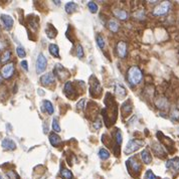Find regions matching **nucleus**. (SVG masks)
<instances>
[{
	"mask_svg": "<svg viewBox=\"0 0 179 179\" xmlns=\"http://www.w3.org/2000/svg\"><path fill=\"white\" fill-rule=\"evenodd\" d=\"M143 74L138 66H132L128 70V82L131 86H137L142 81Z\"/></svg>",
	"mask_w": 179,
	"mask_h": 179,
	"instance_id": "f257e3e1",
	"label": "nucleus"
},
{
	"mask_svg": "<svg viewBox=\"0 0 179 179\" xmlns=\"http://www.w3.org/2000/svg\"><path fill=\"white\" fill-rule=\"evenodd\" d=\"M170 7H171V4L169 1H163L161 2L159 5H157L153 9V15L154 16H163L168 13V11L170 10Z\"/></svg>",
	"mask_w": 179,
	"mask_h": 179,
	"instance_id": "f03ea898",
	"label": "nucleus"
},
{
	"mask_svg": "<svg viewBox=\"0 0 179 179\" xmlns=\"http://www.w3.org/2000/svg\"><path fill=\"white\" fill-rule=\"evenodd\" d=\"M127 165H128V168H129V171H131L133 173H135L136 175H139V173L141 171V168L142 166L139 163V161L137 160V158L134 157H131L130 159H128L127 161ZM132 173V174H133Z\"/></svg>",
	"mask_w": 179,
	"mask_h": 179,
	"instance_id": "7ed1b4c3",
	"label": "nucleus"
},
{
	"mask_svg": "<svg viewBox=\"0 0 179 179\" xmlns=\"http://www.w3.org/2000/svg\"><path fill=\"white\" fill-rule=\"evenodd\" d=\"M144 145V142L141 140H130L127 144L126 149H125V153L126 154H131L133 152H135L136 150H138Z\"/></svg>",
	"mask_w": 179,
	"mask_h": 179,
	"instance_id": "20e7f679",
	"label": "nucleus"
},
{
	"mask_svg": "<svg viewBox=\"0 0 179 179\" xmlns=\"http://www.w3.org/2000/svg\"><path fill=\"white\" fill-rule=\"evenodd\" d=\"M90 91L91 94L94 96V97H97L101 93V86H100V83L97 78H95V76H91L90 78Z\"/></svg>",
	"mask_w": 179,
	"mask_h": 179,
	"instance_id": "39448f33",
	"label": "nucleus"
},
{
	"mask_svg": "<svg viewBox=\"0 0 179 179\" xmlns=\"http://www.w3.org/2000/svg\"><path fill=\"white\" fill-rule=\"evenodd\" d=\"M47 60L45 59V56H43V53H39L36 60V73L37 74L43 73L45 69H47Z\"/></svg>",
	"mask_w": 179,
	"mask_h": 179,
	"instance_id": "423d86ee",
	"label": "nucleus"
},
{
	"mask_svg": "<svg viewBox=\"0 0 179 179\" xmlns=\"http://www.w3.org/2000/svg\"><path fill=\"white\" fill-rule=\"evenodd\" d=\"M13 72H14V65L12 62L7 64L2 68V77L4 78H11Z\"/></svg>",
	"mask_w": 179,
	"mask_h": 179,
	"instance_id": "0eeeda50",
	"label": "nucleus"
},
{
	"mask_svg": "<svg viewBox=\"0 0 179 179\" xmlns=\"http://www.w3.org/2000/svg\"><path fill=\"white\" fill-rule=\"evenodd\" d=\"M166 168L172 170L173 172H178L179 171V158H173L166 162Z\"/></svg>",
	"mask_w": 179,
	"mask_h": 179,
	"instance_id": "6e6552de",
	"label": "nucleus"
},
{
	"mask_svg": "<svg viewBox=\"0 0 179 179\" xmlns=\"http://www.w3.org/2000/svg\"><path fill=\"white\" fill-rule=\"evenodd\" d=\"M0 18H1L6 29H8V30L11 29L12 26H13V23H14L13 18H12L10 15H7V14H1L0 15Z\"/></svg>",
	"mask_w": 179,
	"mask_h": 179,
	"instance_id": "1a4fd4ad",
	"label": "nucleus"
},
{
	"mask_svg": "<svg viewBox=\"0 0 179 179\" xmlns=\"http://www.w3.org/2000/svg\"><path fill=\"white\" fill-rule=\"evenodd\" d=\"M40 83L43 84V86H49L55 83V77H53L52 73H47L43 74V77L40 78Z\"/></svg>",
	"mask_w": 179,
	"mask_h": 179,
	"instance_id": "9d476101",
	"label": "nucleus"
},
{
	"mask_svg": "<svg viewBox=\"0 0 179 179\" xmlns=\"http://www.w3.org/2000/svg\"><path fill=\"white\" fill-rule=\"evenodd\" d=\"M152 150H153L154 154H155V155L157 157H159V158H163L166 155V152H165L164 148L162 147L159 143H153L152 144Z\"/></svg>",
	"mask_w": 179,
	"mask_h": 179,
	"instance_id": "9b49d317",
	"label": "nucleus"
},
{
	"mask_svg": "<svg viewBox=\"0 0 179 179\" xmlns=\"http://www.w3.org/2000/svg\"><path fill=\"white\" fill-rule=\"evenodd\" d=\"M117 53L120 57H125L127 55V44L124 41H120L117 44Z\"/></svg>",
	"mask_w": 179,
	"mask_h": 179,
	"instance_id": "f8f14e48",
	"label": "nucleus"
},
{
	"mask_svg": "<svg viewBox=\"0 0 179 179\" xmlns=\"http://www.w3.org/2000/svg\"><path fill=\"white\" fill-rule=\"evenodd\" d=\"M2 147L5 150H15L16 149V144L14 143L13 140L5 138L2 141Z\"/></svg>",
	"mask_w": 179,
	"mask_h": 179,
	"instance_id": "ddd939ff",
	"label": "nucleus"
},
{
	"mask_svg": "<svg viewBox=\"0 0 179 179\" xmlns=\"http://www.w3.org/2000/svg\"><path fill=\"white\" fill-rule=\"evenodd\" d=\"M155 104H156V106H157L158 109H160V110H166V109L168 108V106H169L167 99H165V98H163V97L157 99Z\"/></svg>",
	"mask_w": 179,
	"mask_h": 179,
	"instance_id": "4468645a",
	"label": "nucleus"
},
{
	"mask_svg": "<svg viewBox=\"0 0 179 179\" xmlns=\"http://www.w3.org/2000/svg\"><path fill=\"white\" fill-rule=\"evenodd\" d=\"M141 159L144 162L145 164H150L152 162V156L151 154H150L149 150H143L142 152H141Z\"/></svg>",
	"mask_w": 179,
	"mask_h": 179,
	"instance_id": "2eb2a0df",
	"label": "nucleus"
},
{
	"mask_svg": "<svg viewBox=\"0 0 179 179\" xmlns=\"http://www.w3.org/2000/svg\"><path fill=\"white\" fill-rule=\"evenodd\" d=\"M49 142H51V144L53 147H57L61 143V140L56 133H51V134L49 135Z\"/></svg>",
	"mask_w": 179,
	"mask_h": 179,
	"instance_id": "dca6fc26",
	"label": "nucleus"
},
{
	"mask_svg": "<svg viewBox=\"0 0 179 179\" xmlns=\"http://www.w3.org/2000/svg\"><path fill=\"white\" fill-rule=\"evenodd\" d=\"M65 12L68 14H72V13H74V11H77L78 4L76 2H69V3L65 4Z\"/></svg>",
	"mask_w": 179,
	"mask_h": 179,
	"instance_id": "f3484780",
	"label": "nucleus"
},
{
	"mask_svg": "<svg viewBox=\"0 0 179 179\" xmlns=\"http://www.w3.org/2000/svg\"><path fill=\"white\" fill-rule=\"evenodd\" d=\"M43 111H47V113L49 114V115H51L53 112H55V109H53V106H52V104L47 101V100H44L43 103Z\"/></svg>",
	"mask_w": 179,
	"mask_h": 179,
	"instance_id": "a211bd4d",
	"label": "nucleus"
},
{
	"mask_svg": "<svg viewBox=\"0 0 179 179\" xmlns=\"http://www.w3.org/2000/svg\"><path fill=\"white\" fill-rule=\"evenodd\" d=\"M48 51H49V52L51 53V55L53 56H56V57H60V48H59V47H57L56 44H55V43H51L48 45Z\"/></svg>",
	"mask_w": 179,
	"mask_h": 179,
	"instance_id": "6ab92c4d",
	"label": "nucleus"
},
{
	"mask_svg": "<svg viewBox=\"0 0 179 179\" xmlns=\"http://www.w3.org/2000/svg\"><path fill=\"white\" fill-rule=\"evenodd\" d=\"M115 94L120 96V97H125V96L127 95V92L123 86L117 84V85H115Z\"/></svg>",
	"mask_w": 179,
	"mask_h": 179,
	"instance_id": "aec40b11",
	"label": "nucleus"
},
{
	"mask_svg": "<svg viewBox=\"0 0 179 179\" xmlns=\"http://www.w3.org/2000/svg\"><path fill=\"white\" fill-rule=\"evenodd\" d=\"M114 14L116 15V17H118L120 20H126L128 18V14L125 10L116 9V10H114Z\"/></svg>",
	"mask_w": 179,
	"mask_h": 179,
	"instance_id": "412c9836",
	"label": "nucleus"
},
{
	"mask_svg": "<svg viewBox=\"0 0 179 179\" xmlns=\"http://www.w3.org/2000/svg\"><path fill=\"white\" fill-rule=\"evenodd\" d=\"M45 32H47V36L49 37V38H55L56 35V33H57L56 29L51 25V24H49L48 28H47Z\"/></svg>",
	"mask_w": 179,
	"mask_h": 179,
	"instance_id": "4be33fe9",
	"label": "nucleus"
},
{
	"mask_svg": "<svg viewBox=\"0 0 179 179\" xmlns=\"http://www.w3.org/2000/svg\"><path fill=\"white\" fill-rule=\"evenodd\" d=\"M64 92L66 96H69L74 94V87H73V84L70 82H68L65 85V88H64Z\"/></svg>",
	"mask_w": 179,
	"mask_h": 179,
	"instance_id": "5701e85b",
	"label": "nucleus"
},
{
	"mask_svg": "<svg viewBox=\"0 0 179 179\" xmlns=\"http://www.w3.org/2000/svg\"><path fill=\"white\" fill-rule=\"evenodd\" d=\"M108 26H109V29L111 31H113V32H117L119 30V24L118 22L116 21V20L114 19H112L109 21V23H108Z\"/></svg>",
	"mask_w": 179,
	"mask_h": 179,
	"instance_id": "b1692460",
	"label": "nucleus"
},
{
	"mask_svg": "<svg viewBox=\"0 0 179 179\" xmlns=\"http://www.w3.org/2000/svg\"><path fill=\"white\" fill-rule=\"evenodd\" d=\"M122 109H123V112L126 115L128 114H130L131 113V111H132V106H131V102H130V100H128L127 102H125L123 104V106H122Z\"/></svg>",
	"mask_w": 179,
	"mask_h": 179,
	"instance_id": "393cba45",
	"label": "nucleus"
},
{
	"mask_svg": "<svg viewBox=\"0 0 179 179\" xmlns=\"http://www.w3.org/2000/svg\"><path fill=\"white\" fill-rule=\"evenodd\" d=\"M60 174L65 179H73V173L66 168H62L60 171Z\"/></svg>",
	"mask_w": 179,
	"mask_h": 179,
	"instance_id": "a878e982",
	"label": "nucleus"
},
{
	"mask_svg": "<svg viewBox=\"0 0 179 179\" xmlns=\"http://www.w3.org/2000/svg\"><path fill=\"white\" fill-rule=\"evenodd\" d=\"M99 156L101 157V159L106 160V159H108V158L110 157V153H109V151H108L107 149L102 148V149H100V151H99Z\"/></svg>",
	"mask_w": 179,
	"mask_h": 179,
	"instance_id": "bb28decb",
	"label": "nucleus"
},
{
	"mask_svg": "<svg viewBox=\"0 0 179 179\" xmlns=\"http://www.w3.org/2000/svg\"><path fill=\"white\" fill-rule=\"evenodd\" d=\"M115 140H116V143H117V146H120V145L122 144L123 137H122V133H121L119 129L117 130V132L115 133Z\"/></svg>",
	"mask_w": 179,
	"mask_h": 179,
	"instance_id": "cd10ccee",
	"label": "nucleus"
},
{
	"mask_svg": "<svg viewBox=\"0 0 179 179\" xmlns=\"http://www.w3.org/2000/svg\"><path fill=\"white\" fill-rule=\"evenodd\" d=\"M96 40H97V43L99 45L100 48H104L105 47V40H104L103 36L101 34H97V37H96Z\"/></svg>",
	"mask_w": 179,
	"mask_h": 179,
	"instance_id": "c85d7f7f",
	"label": "nucleus"
},
{
	"mask_svg": "<svg viewBox=\"0 0 179 179\" xmlns=\"http://www.w3.org/2000/svg\"><path fill=\"white\" fill-rule=\"evenodd\" d=\"M170 117L173 121H179V110L177 108H174L171 111V114H170Z\"/></svg>",
	"mask_w": 179,
	"mask_h": 179,
	"instance_id": "c756f323",
	"label": "nucleus"
},
{
	"mask_svg": "<svg viewBox=\"0 0 179 179\" xmlns=\"http://www.w3.org/2000/svg\"><path fill=\"white\" fill-rule=\"evenodd\" d=\"M88 7H89V9L92 13H96V12L98 11V5L94 1H90L88 3Z\"/></svg>",
	"mask_w": 179,
	"mask_h": 179,
	"instance_id": "7c9ffc66",
	"label": "nucleus"
},
{
	"mask_svg": "<svg viewBox=\"0 0 179 179\" xmlns=\"http://www.w3.org/2000/svg\"><path fill=\"white\" fill-rule=\"evenodd\" d=\"M52 129H53V131H56V132H60V131L59 121H57L56 118H53V120H52Z\"/></svg>",
	"mask_w": 179,
	"mask_h": 179,
	"instance_id": "2f4dec72",
	"label": "nucleus"
},
{
	"mask_svg": "<svg viewBox=\"0 0 179 179\" xmlns=\"http://www.w3.org/2000/svg\"><path fill=\"white\" fill-rule=\"evenodd\" d=\"M16 52H17V56L19 57H24L26 56V52H25V49H24L22 47H18L16 48Z\"/></svg>",
	"mask_w": 179,
	"mask_h": 179,
	"instance_id": "473e14b6",
	"label": "nucleus"
},
{
	"mask_svg": "<svg viewBox=\"0 0 179 179\" xmlns=\"http://www.w3.org/2000/svg\"><path fill=\"white\" fill-rule=\"evenodd\" d=\"M77 56L78 59H82L84 56V49H83V47L81 44H78L77 47Z\"/></svg>",
	"mask_w": 179,
	"mask_h": 179,
	"instance_id": "72a5a7b5",
	"label": "nucleus"
},
{
	"mask_svg": "<svg viewBox=\"0 0 179 179\" xmlns=\"http://www.w3.org/2000/svg\"><path fill=\"white\" fill-rule=\"evenodd\" d=\"M6 175L8 176V178H9V179H19L18 174L16 172H14V171H8L6 173Z\"/></svg>",
	"mask_w": 179,
	"mask_h": 179,
	"instance_id": "f704fd0d",
	"label": "nucleus"
},
{
	"mask_svg": "<svg viewBox=\"0 0 179 179\" xmlns=\"http://www.w3.org/2000/svg\"><path fill=\"white\" fill-rule=\"evenodd\" d=\"M145 178L146 179H157L156 175L151 171V170H147L146 174H145Z\"/></svg>",
	"mask_w": 179,
	"mask_h": 179,
	"instance_id": "c9c22d12",
	"label": "nucleus"
},
{
	"mask_svg": "<svg viewBox=\"0 0 179 179\" xmlns=\"http://www.w3.org/2000/svg\"><path fill=\"white\" fill-rule=\"evenodd\" d=\"M10 56H11V52H10V51H5V52H4L3 56H2L1 61H2V62L8 61V60H9V59H10Z\"/></svg>",
	"mask_w": 179,
	"mask_h": 179,
	"instance_id": "e433bc0d",
	"label": "nucleus"
},
{
	"mask_svg": "<svg viewBox=\"0 0 179 179\" xmlns=\"http://www.w3.org/2000/svg\"><path fill=\"white\" fill-rule=\"evenodd\" d=\"M20 65L22 66V69H24V70H28V64H27V60H22L21 62H20Z\"/></svg>",
	"mask_w": 179,
	"mask_h": 179,
	"instance_id": "4c0bfd02",
	"label": "nucleus"
},
{
	"mask_svg": "<svg viewBox=\"0 0 179 179\" xmlns=\"http://www.w3.org/2000/svg\"><path fill=\"white\" fill-rule=\"evenodd\" d=\"M84 105H85V100L83 99V100H81L80 102L78 103V105H77V108L78 110H82L83 108H84Z\"/></svg>",
	"mask_w": 179,
	"mask_h": 179,
	"instance_id": "58836bf2",
	"label": "nucleus"
},
{
	"mask_svg": "<svg viewBox=\"0 0 179 179\" xmlns=\"http://www.w3.org/2000/svg\"><path fill=\"white\" fill-rule=\"evenodd\" d=\"M94 127H95L96 129H101V127H102V123H101V121H100V120L96 121V122L94 123Z\"/></svg>",
	"mask_w": 179,
	"mask_h": 179,
	"instance_id": "ea45409f",
	"label": "nucleus"
},
{
	"mask_svg": "<svg viewBox=\"0 0 179 179\" xmlns=\"http://www.w3.org/2000/svg\"><path fill=\"white\" fill-rule=\"evenodd\" d=\"M3 47H4V45H3V43H2V41L0 40V49H1V48H3Z\"/></svg>",
	"mask_w": 179,
	"mask_h": 179,
	"instance_id": "a19ab883",
	"label": "nucleus"
},
{
	"mask_svg": "<svg viewBox=\"0 0 179 179\" xmlns=\"http://www.w3.org/2000/svg\"><path fill=\"white\" fill-rule=\"evenodd\" d=\"M53 2L56 3V5H60V1H53Z\"/></svg>",
	"mask_w": 179,
	"mask_h": 179,
	"instance_id": "79ce46f5",
	"label": "nucleus"
},
{
	"mask_svg": "<svg viewBox=\"0 0 179 179\" xmlns=\"http://www.w3.org/2000/svg\"><path fill=\"white\" fill-rule=\"evenodd\" d=\"M0 179H3V177H2L1 175H0Z\"/></svg>",
	"mask_w": 179,
	"mask_h": 179,
	"instance_id": "37998d69",
	"label": "nucleus"
},
{
	"mask_svg": "<svg viewBox=\"0 0 179 179\" xmlns=\"http://www.w3.org/2000/svg\"><path fill=\"white\" fill-rule=\"evenodd\" d=\"M0 82H1V77H0Z\"/></svg>",
	"mask_w": 179,
	"mask_h": 179,
	"instance_id": "c03bdc74",
	"label": "nucleus"
},
{
	"mask_svg": "<svg viewBox=\"0 0 179 179\" xmlns=\"http://www.w3.org/2000/svg\"><path fill=\"white\" fill-rule=\"evenodd\" d=\"M164 179H168V178H164Z\"/></svg>",
	"mask_w": 179,
	"mask_h": 179,
	"instance_id": "a18cd8bd",
	"label": "nucleus"
}]
</instances>
